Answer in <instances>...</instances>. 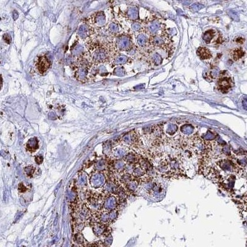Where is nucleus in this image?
<instances>
[{"mask_svg": "<svg viewBox=\"0 0 247 247\" xmlns=\"http://www.w3.org/2000/svg\"><path fill=\"white\" fill-rule=\"evenodd\" d=\"M189 145L192 151L195 154L201 156L210 153L212 150V145L209 141L205 140L197 135H195L190 138Z\"/></svg>", "mask_w": 247, "mask_h": 247, "instance_id": "1", "label": "nucleus"}, {"mask_svg": "<svg viewBox=\"0 0 247 247\" xmlns=\"http://www.w3.org/2000/svg\"><path fill=\"white\" fill-rule=\"evenodd\" d=\"M92 48L91 59L94 63L100 64L107 62L109 60L111 57V50L107 46L105 45H95L93 47H90Z\"/></svg>", "mask_w": 247, "mask_h": 247, "instance_id": "2", "label": "nucleus"}, {"mask_svg": "<svg viewBox=\"0 0 247 247\" xmlns=\"http://www.w3.org/2000/svg\"><path fill=\"white\" fill-rule=\"evenodd\" d=\"M149 43L153 47H158L161 49H166L168 47L170 40L168 35L164 33L161 35H154L150 36L149 39Z\"/></svg>", "mask_w": 247, "mask_h": 247, "instance_id": "3", "label": "nucleus"}, {"mask_svg": "<svg viewBox=\"0 0 247 247\" xmlns=\"http://www.w3.org/2000/svg\"><path fill=\"white\" fill-rule=\"evenodd\" d=\"M51 67V62L46 55H42L38 58L36 63V71L41 75L45 74Z\"/></svg>", "mask_w": 247, "mask_h": 247, "instance_id": "4", "label": "nucleus"}, {"mask_svg": "<svg viewBox=\"0 0 247 247\" xmlns=\"http://www.w3.org/2000/svg\"><path fill=\"white\" fill-rule=\"evenodd\" d=\"M88 64L89 63L84 59L80 62V64L75 71V77L80 82H85L87 80L89 69Z\"/></svg>", "mask_w": 247, "mask_h": 247, "instance_id": "5", "label": "nucleus"}, {"mask_svg": "<svg viewBox=\"0 0 247 247\" xmlns=\"http://www.w3.org/2000/svg\"><path fill=\"white\" fill-rule=\"evenodd\" d=\"M123 141L129 145L137 146L140 144V138L139 134L135 130H133L124 135Z\"/></svg>", "mask_w": 247, "mask_h": 247, "instance_id": "6", "label": "nucleus"}, {"mask_svg": "<svg viewBox=\"0 0 247 247\" xmlns=\"http://www.w3.org/2000/svg\"><path fill=\"white\" fill-rule=\"evenodd\" d=\"M116 45L119 50L126 51L132 47V42L130 36L128 35H121L116 41Z\"/></svg>", "mask_w": 247, "mask_h": 247, "instance_id": "7", "label": "nucleus"}, {"mask_svg": "<svg viewBox=\"0 0 247 247\" xmlns=\"http://www.w3.org/2000/svg\"><path fill=\"white\" fill-rule=\"evenodd\" d=\"M233 82L232 79L228 77H224L220 79L217 82V88L223 93H226L229 92L230 89L232 88Z\"/></svg>", "mask_w": 247, "mask_h": 247, "instance_id": "8", "label": "nucleus"}, {"mask_svg": "<svg viewBox=\"0 0 247 247\" xmlns=\"http://www.w3.org/2000/svg\"><path fill=\"white\" fill-rule=\"evenodd\" d=\"M118 205L119 203L117 198L114 196L109 195L105 198L103 207L105 209V210L109 211L117 209Z\"/></svg>", "mask_w": 247, "mask_h": 247, "instance_id": "9", "label": "nucleus"}, {"mask_svg": "<svg viewBox=\"0 0 247 247\" xmlns=\"http://www.w3.org/2000/svg\"><path fill=\"white\" fill-rule=\"evenodd\" d=\"M161 27V23L158 19H153L148 21V27H146L147 33L150 34L151 36L156 35Z\"/></svg>", "mask_w": 247, "mask_h": 247, "instance_id": "10", "label": "nucleus"}, {"mask_svg": "<svg viewBox=\"0 0 247 247\" xmlns=\"http://www.w3.org/2000/svg\"><path fill=\"white\" fill-rule=\"evenodd\" d=\"M219 166L226 172H233L237 169L235 164L230 160L222 159L219 161Z\"/></svg>", "mask_w": 247, "mask_h": 247, "instance_id": "11", "label": "nucleus"}, {"mask_svg": "<svg viewBox=\"0 0 247 247\" xmlns=\"http://www.w3.org/2000/svg\"><path fill=\"white\" fill-rule=\"evenodd\" d=\"M124 161L127 164L135 165L139 162V156L135 153H130L126 154L123 158Z\"/></svg>", "mask_w": 247, "mask_h": 247, "instance_id": "12", "label": "nucleus"}, {"mask_svg": "<svg viewBox=\"0 0 247 247\" xmlns=\"http://www.w3.org/2000/svg\"><path fill=\"white\" fill-rule=\"evenodd\" d=\"M93 22L97 25H103L105 22V16L103 12L96 13L93 14L92 18Z\"/></svg>", "mask_w": 247, "mask_h": 247, "instance_id": "13", "label": "nucleus"}, {"mask_svg": "<svg viewBox=\"0 0 247 247\" xmlns=\"http://www.w3.org/2000/svg\"><path fill=\"white\" fill-rule=\"evenodd\" d=\"M196 53L199 57L203 60L210 59L212 57L211 53L210 50L205 47L198 48Z\"/></svg>", "mask_w": 247, "mask_h": 247, "instance_id": "14", "label": "nucleus"}, {"mask_svg": "<svg viewBox=\"0 0 247 247\" xmlns=\"http://www.w3.org/2000/svg\"><path fill=\"white\" fill-rule=\"evenodd\" d=\"M78 34L82 39H85L90 34V28L87 24H82L80 26L78 30Z\"/></svg>", "mask_w": 247, "mask_h": 247, "instance_id": "15", "label": "nucleus"}, {"mask_svg": "<svg viewBox=\"0 0 247 247\" xmlns=\"http://www.w3.org/2000/svg\"><path fill=\"white\" fill-rule=\"evenodd\" d=\"M139 178L134 177V178L126 185V187L129 192H134L139 187Z\"/></svg>", "mask_w": 247, "mask_h": 247, "instance_id": "16", "label": "nucleus"}, {"mask_svg": "<svg viewBox=\"0 0 247 247\" xmlns=\"http://www.w3.org/2000/svg\"><path fill=\"white\" fill-rule=\"evenodd\" d=\"M38 148V141L36 138L30 139L27 143V149L30 151H34Z\"/></svg>", "mask_w": 247, "mask_h": 247, "instance_id": "17", "label": "nucleus"}, {"mask_svg": "<svg viewBox=\"0 0 247 247\" xmlns=\"http://www.w3.org/2000/svg\"><path fill=\"white\" fill-rule=\"evenodd\" d=\"M136 165V164H135ZM135 166H134V170H133V171H132V176L134 177H135V178H140V177H141L143 176L145 174V171L141 168V167H140V166L139 164L137 166H135Z\"/></svg>", "mask_w": 247, "mask_h": 247, "instance_id": "18", "label": "nucleus"}, {"mask_svg": "<svg viewBox=\"0 0 247 247\" xmlns=\"http://www.w3.org/2000/svg\"><path fill=\"white\" fill-rule=\"evenodd\" d=\"M127 16L131 20H135L139 18V11L135 8H130L127 12Z\"/></svg>", "mask_w": 247, "mask_h": 247, "instance_id": "19", "label": "nucleus"}, {"mask_svg": "<svg viewBox=\"0 0 247 247\" xmlns=\"http://www.w3.org/2000/svg\"><path fill=\"white\" fill-rule=\"evenodd\" d=\"M137 43L141 48H145L149 43V40L145 35L140 34L137 36Z\"/></svg>", "mask_w": 247, "mask_h": 247, "instance_id": "20", "label": "nucleus"}, {"mask_svg": "<svg viewBox=\"0 0 247 247\" xmlns=\"http://www.w3.org/2000/svg\"><path fill=\"white\" fill-rule=\"evenodd\" d=\"M180 130L184 135H190L193 134L194 128L190 124H185L181 127Z\"/></svg>", "mask_w": 247, "mask_h": 247, "instance_id": "21", "label": "nucleus"}, {"mask_svg": "<svg viewBox=\"0 0 247 247\" xmlns=\"http://www.w3.org/2000/svg\"><path fill=\"white\" fill-rule=\"evenodd\" d=\"M244 52L241 48H237L232 51V57L235 61H237L242 58L244 55Z\"/></svg>", "mask_w": 247, "mask_h": 247, "instance_id": "22", "label": "nucleus"}, {"mask_svg": "<svg viewBox=\"0 0 247 247\" xmlns=\"http://www.w3.org/2000/svg\"><path fill=\"white\" fill-rule=\"evenodd\" d=\"M129 61L128 57L126 56L121 55L118 56V58L114 59V61H113V64L114 65H123L125 63H127Z\"/></svg>", "mask_w": 247, "mask_h": 247, "instance_id": "23", "label": "nucleus"}, {"mask_svg": "<svg viewBox=\"0 0 247 247\" xmlns=\"http://www.w3.org/2000/svg\"><path fill=\"white\" fill-rule=\"evenodd\" d=\"M214 34L215 33L213 30L212 29L209 30L204 34V35L203 36V39L206 43H210L212 40V38H214Z\"/></svg>", "mask_w": 247, "mask_h": 247, "instance_id": "24", "label": "nucleus"}, {"mask_svg": "<svg viewBox=\"0 0 247 247\" xmlns=\"http://www.w3.org/2000/svg\"><path fill=\"white\" fill-rule=\"evenodd\" d=\"M178 130V126L175 124H169L166 129V134L169 135H174Z\"/></svg>", "mask_w": 247, "mask_h": 247, "instance_id": "25", "label": "nucleus"}, {"mask_svg": "<svg viewBox=\"0 0 247 247\" xmlns=\"http://www.w3.org/2000/svg\"><path fill=\"white\" fill-rule=\"evenodd\" d=\"M152 62L154 65L159 66L162 64V58L158 53H155L152 57Z\"/></svg>", "mask_w": 247, "mask_h": 247, "instance_id": "26", "label": "nucleus"}, {"mask_svg": "<svg viewBox=\"0 0 247 247\" xmlns=\"http://www.w3.org/2000/svg\"><path fill=\"white\" fill-rule=\"evenodd\" d=\"M216 136L217 135L215 134H214L213 132H212L211 131H208L206 134H205L202 136V139L205 140L210 141V140H214V139H216Z\"/></svg>", "mask_w": 247, "mask_h": 247, "instance_id": "27", "label": "nucleus"}, {"mask_svg": "<svg viewBox=\"0 0 247 247\" xmlns=\"http://www.w3.org/2000/svg\"><path fill=\"white\" fill-rule=\"evenodd\" d=\"M113 73H114L115 75H118V76L123 77V76H124V75H125V70H124V69L123 68L119 67V68H116V69H114V72H113Z\"/></svg>", "mask_w": 247, "mask_h": 247, "instance_id": "28", "label": "nucleus"}, {"mask_svg": "<svg viewBox=\"0 0 247 247\" xmlns=\"http://www.w3.org/2000/svg\"><path fill=\"white\" fill-rule=\"evenodd\" d=\"M109 30L113 34L117 33L119 31V26L114 23H112L109 26Z\"/></svg>", "mask_w": 247, "mask_h": 247, "instance_id": "29", "label": "nucleus"}, {"mask_svg": "<svg viewBox=\"0 0 247 247\" xmlns=\"http://www.w3.org/2000/svg\"><path fill=\"white\" fill-rule=\"evenodd\" d=\"M203 8H204V6H203L202 4L196 3H195L194 4H192V5L190 6V9H191L192 11L196 12V11H200V9H201Z\"/></svg>", "mask_w": 247, "mask_h": 247, "instance_id": "30", "label": "nucleus"}, {"mask_svg": "<svg viewBox=\"0 0 247 247\" xmlns=\"http://www.w3.org/2000/svg\"><path fill=\"white\" fill-rule=\"evenodd\" d=\"M83 50L84 48L81 45H77L74 48V50L72 51V53L74 55H80L82 54Z\"/></svg>", "mask_w": 247, "mask_h": 247, "instance_id": "31", "label": "nucleus"}, {"mask_svg": "<svg viewBox=\"0 0 247 247\" xmlns=\"http://www.w3.org/2000/svg\"><path fill=\"white\" fill-rule=\"evenodd\" d=\"M228 14L229 15L230 17L233 19L235 20H239V18L237 16V14L233 11H228Z\"/></svg>", "mask_w": 247, "mask_h": 247, "instance_id": "32", "label": "nucleus"}, {"mask_svg": "<svg viewBox=\"0 0 247 247\" xmlns=\"http://www.w3.org/2000/svg\"><path fill=\"white\" fill-rule=\"evenodd\" d=\"M3 39H4V41H5L6 43H7L8 44L11 43V40H12L11 36L9 35V34H4V35L3 36Z\"/></svg>", "mask_w": 247, "mask_h": 247, "instance_id": "33", "label": "nucleus"}, {"mask_svg": "<svg viewBox=\"0 0 247 247\" xmlns=\"http://www.w3.org/2000/svg\"><path fill=\"white\" fill-rule=\"evenodd\" d=\"M132 29L135 30V31H139L141 29V25L139 23L135 22L134 24H133L132 25Z\"/></svg>", "mask_w": 247, "mask_h": 247, "instance_id": "34", "label": "nucleus"}, {"mask_svg": "<svg viewBox=\"0 0 247 247\" xmlns=\"http://www.w3.org/2000/svg\"><path fill=\"white\" fill-rule=\"evenodd\" d=\"M242 105H243V107H244V108L245 109H247V98H245L244 99V100H243V102H242Z\"/></svg>", "mask_w": 247, "mask_h": 247, "instance_id": "35", "label": "nucleus"}, {"mask_svg": "<svg viewBox=\"0 0 247 247\" xmlns=\"http://www.w3.org/2000/svg\"><path fill=\"white\" fill-rule=\"evenodd\" d=\"M13 18H14V20H16V19H18V13H17L16 11H14L13 12Z\"/></svg>", "mask_w": 247, "mask_h": 247, "instance_id": "36", "label": "nucleus"}]
</instances>
